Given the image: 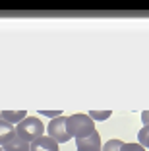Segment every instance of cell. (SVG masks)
<instances>
[{
  "label": "cell",
  "mask_w": 149,
  "mask_h": 151,
  "mask_svg": "<svg viewBox=\"0 0 149 151\" xmlns=\"http://www.w3.org/2000/svg\"><path fill=\"white\" fill-rule=\"evenodd\" d=\"M120 147H122V142H120V139H109V142L101 147V151H120Z\"/></svg>",
  "instance_id": "10"
},
{
  "label": "cell",
  "mask_w": 149,
  "mask_h": 151,
  "mask_svg": "<svg viewBox=\"0 0 149 151\" xmlns=\"http://www.w3.org/2000/svg\"><path fill=\"white\" fill-rule=\"evenodd\" d=\"M120 151H145V147H141L140 143H122Z\"/></svg>",
  "instance_id": "12"
},
{
  "label": "cell",
  "mask_w": 149,
  "mask_h": 151,
  "mask_svg": "<svg viewBox=\"0 0 149 151\" xmlns=\"http://www.w3.org/2000/svg\"><path fill=\"white\" fill-rule=\"evenodd\" d=\"M66 128H68V134L72 138L81 139L95 132V122L87 114H72L66 118Z\"/></svg>",
  "instance_id": "1"
},
{
  "label": "cell",
  "mask_w": 149,
  "mask_h": 151,
  "mask_svg": "<svg viewBox=\"0 0 149 151\" xmlns=\"http://www.w3.org/2000/svg\"><path fill=\"white\" fill-rule=\"evenodd\" d=\"M39 114L41 116H54L56 118V116H62V112L60 111H39Z\"/></svg>",
  "instance_id": "13"
},
{
  "label": "cell",
  "mask_w": 149,
  "mask_h": 151,
  "mask_svg": "<svg viewBox=\"0 0 149 151\" xmlns=\"http://www.w3.org/2000/svg\"><path fill=\"white\" fill-rule=\"evenodd\" d=\"M110 114H112L110 111H91V112H89L87 116H89V118L93 120V122H95V120H107V118H109Z\"/></svg>",
  "instance_id": "11"
},
{
  "label": "cell",
  "mask_w": 149,
  "mask_h": 151,
  "mask_svg": "<svg viewBox=\"0 0 149 151\" xmlns=\"http://www.w3.org/2000/svg\"><path fill=\"white\" fill-rule=\"evenodd\" d=\"M16 134L27 143H33L35 139L45 136V126L37 116H25V118L16 126Z\"/></svg>",
  "instance_id": "2"
},
{
  "label": "cell",
  "mask_w": 149,
  "mask_h": 151,
  "mask_svg": "<svg viewBox=\"0 0 149 151\" xmlns=\"http://www.w3.org/2000/svg\"><path fill=\"white\" fill-rule=\"evenodd\" d=\"M141 122H143V126H149V111L141 112Z\"/></svg>",
  "instance_id": "14"
},
{
  "label": "cell",
  "mask_w": 149,
  "mask_h": 151,
  "mask_svg": "<svg viewBox=\"0 0 149 151\" xmlns=\"http://www.w3.org/2000/svg\"><path fill=\"white\" fill-rule=\"evenodd\" d=\"M0 151H31V143L23 142L18 134H14L4 145H0Z\"/></svg>",
  "instance_id": "5"
},
{
  "label": "cell",
  "mask_w": 149,
  "mask_h": 151,
  "mask_svg": "<svg viewBox=\"0 0 149 151\" xmlns=\"http://www.w3.org/2000/svg\"><path fill=\"white\" fill-rule=\"evenodd\" d=\"M14 134H16V126L8 124L6 120L0 118V145H4V143L8 142L10 138H12Z\"/></svg>",
  "instance_id": "8"
},
{
  "label": "cell",
  "mask_w": 149,
  "mask_h": 151,
  "mask_svg": "<svg viewBox=\"0 0 149 151\" xmlns=\"http://www.w3.org/2000/svg\"><path fill=\"white\" fill-rule=\"evenodd\" d=\"M76 147H78V151H101V136H99V132H93L91 136H87V138H81V139H76Z\"/></svg>",
  "instance_id": "4"
},
{
  "label": "cell",
  "mask_w": 149,
  "mask_h": 151,
  "mask_svg": "<svg viewBox=\"0 0 149 151\" xmlns=\"http://www.w3.org/2000/svg\"><path fill=\"white\" fill-rule=\"evenodd\" d=\"M25 116H27L25 111H0V118L6 120V122H8V124H12V126L19 124Z\"/></svg>",
  "instance_id": "7"
},
{
  "label": "cell",
  "mask_w": 149,
  "mask_h": 151,
  "mask_svg": "<svg viewBox=\"0 0 149 151\" xmlns=\"http://www.w3.org/2000/svg\"><path fill=\"white\" fill-rule=\"evenodd\" d=\"M31 151H58V143L53 138L43 136V138L35 139V142L31 143Z\"/></svg>",
  "instance_id": "6"
},
{
  "label": "cell",
  "mask_w": 149,
  "mask_h": 151,
  "mask_svg": "<svg viewBox=\"0 0 149 151\" xmlns=\"http://www.w3.org/2000/svg\"><path fill=\"white\" fill-rule=\"evenodd\" d=\"M66 118L68 116H56L47 126V136L53 138L56 143H66L68 139H72V136L68 134V128H66Z\"/></svg>",
  "instance_id": "3"
},
{
  "label": "cell",
  "mask_w": 149,
  "mask_h": 151,
  "mask_svg": "<svg viewBox=\"0 0 149 151\" xmlns=\"http://www.w3.org/2000/svg\"><path fill=\"white\" fill-rule=\"evenodd\" d=\"M137 139H140L141 147H149V126H143V128L137 132Z\"/></svg>",
  "instance_id": "9"
}]
</instances>
